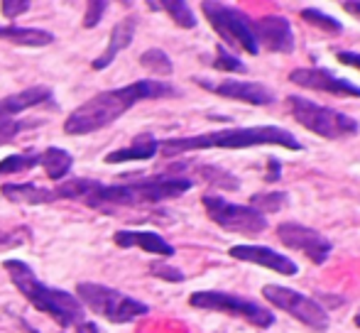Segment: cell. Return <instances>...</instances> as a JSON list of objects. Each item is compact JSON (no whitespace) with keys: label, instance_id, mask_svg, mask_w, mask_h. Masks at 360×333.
Wrapping results in <instances>:
<instances>
[{"label":"cell","instance_id":"33","mask_svg":"<svg viewBox=\"0 0 360 333\" xmlns=\"http://www.w3.org/2000/svg\"><path fill=\"white\" fill-rule=\"evenodd\" d=\"M336 59L341 64H348V67L360 69V52H346V49H341V52H336Z\"/></svg>","mask_w":360,"mask_h":333},{"label":"cell","instance_id":"31","mask_svg":"<svg viewBox=\"0 0 360 333\" xmlns=\"http://www.w3.org/2000/svg\"><path fill=\"white\" fill-rule=\"evenodd\" d=\"M22 128H25V125L18 123V120H13V118H0V145L10 143V140H13L15 135H18Z\"/></svg>","mask_w":360,"mask_h":333},{"label":"cell","instance_id":"11","mask_svg":"<svg viewBox=\"0 0 360 333\" xmlns=\"http://www.w3.org/2000/svg\"><path fill=\"white\" fill-rule=\"evenodd\" d=\"M130 194V206L138 204H157V201L176 199L191 189V179L174 174L152 176V179H140L135 184H125Z\"/></svg>","mask_w":360,"mask_h":333},{"label":"cell","instance_id":"38","mask_svg":"<svg viewBox=\"0 0 360 333\" xmlns=\"http://www.w3.org/2000/svg\"><path fill=\"white\" fill-rule=\"evenodd\" d=\"M22 331H25V333H39V331H34L30 324H25V321H22Z\"/></svg>","mask_w":360,"mask_h":333},{"label":"cell","instance_id":"26","mask_svg":"<svg viewBox=\"0 0 360 333\" xmlns=\"http://www.w3.org/2000/svg\"><path fill=\"white\" fill-rule=\"evenodd\" d=\"M39 164V152H22V155H10L0 162V176L3 174H18V171H27Z\"/></svg>","mask_w":360,"mask_h":333},{"label":"cell","instance_id":"6","mask_svg":"<svg viewBox=\"0 0 360 333\" xmlns=\"http://www.w3.org/2000/svg\"><path fill=\"white\" fill-rule=\"evenodd\" d=\"M201 8H204L206 20L214 25V30L223 42H228L231 47H240L248 54H260V44H257L255 30H252V20L243 10L223 3H204Z\"/></svg>","mask_w":360,"mask_h":333},{"label":"cell","instance_id":"19","mask_svg":"<svg viewBox=\"0 0 360 333\" xmlns=\"http://www.w3.org/2000/svg\"><path fill=\"white\" fill-rule=\"evenodd\" d=\"M157 152H160V143L152 140L150 135H143L130 148H120L113 150L110 155H105V162L118 164V162H135V159H152Z\"/></svg>","mask_w":360,"mask_h":333},{"label":"cell","instance_id":"30","mask_svg":"<svg viewBox=\"0 0 360 333\" xmlns=\"http://www.w3.org/2000/svg\"><path fill=\"white\" fill-rule=\"evenodd\" d=\"M0 10H3L5 18L15 20L18 15H22L30 10V0H3V3H0Z\"/></svg>","mask_w":360,"mask_h":333},{"label":"cell","instance_id":"13","mask_svg":"<svg viewBox=\"0 0 360 333\" xmlns=\"http://www.w3.org/2000/svg\"><path fill=\"white\" fill-rule=\"evenodd\" d=\"M252 30H255L260 47H267L277 54L294 52V32L285 15H265V18L252 22Z\"/></svg>","mask_w":360,"mask_h":333},{"label":"cell","instance_id":"20","mask_svg":"<svg viewBox=\"0 0 360 333\" xmlns=\"http://www.w3.org/2000/svg\"><path fill=\"white\" fill-rule=\"evenodd\" d=\"M3 196L15 204H47L57 199L54 191L39 189L34 184H3Z\"/></svg>","mask_w":360,"mask_h":333},{"label":"cell","instance_id":"17","mask_svg":"<svg viewBox=\"0 0 360 333\" xmlns=\"http://www.w3.org/2000/svg\"><path fill=\"white\" fill-rule=\"evenodd\" d=\"M135 27H138V22H135L133 18L120 20V22L113 27V32H110V42H108V47H105V52L101 54L98 59H94L91 67L94 69L110 67V62L118 57V52H123L125 47H130V42H133V37H135Z\"/></svg>","mask_w":360,"mask_h":333},{"label":"cell","instance_id":"21","mask_svg":"<svg viewBox=\"0 0 360 333\" xmlns=\"http://www.w3.org/2000/svg\"><path fill=\"white\" fill-rule=\"evenodd\" d=\"M0 37L20 44V47H44L54 42V34L37 27H0Z\"/></svg>","mask_w":360,"mask_h":333},{"label":"cell","instance_id":"27","mask_svg":"<svg viewBox=\"0 0 360 333\" xmlns=\"http://www.w3.org/2000/svg\"><path fill=\"white\" fill-rule=\"evenodd\" d=\"M140 64L152 74H162V77L172 74V59L162 49H147L143 57H140Z\"/></svg>","mask_w":360,"mask_h":333},{"label":"cell","instance_id":"28","mask_svg":"<svg viewBox=\"0 0 360 333\" xmlns=\"http://www.w3.org/2000/svg\"><path fill=\"white\" fill-rule=\"evenodd\" d=\"M214 67L218 69V72H238V74L245 72V64H243L238 57H233V54L228 52L226 47H218V54H216Z\"/></svg>","mask_w":360,"mask_h":333},{"label":"cell","instance_id":"8","mask_svg":"<svg viewBox=\"0 0 360 333\" xmlns=\"http://www.w3.org/2000/svg\"><path fill=\"white\" fill-rule=\"evenodd\" d=\"M189 304L196 309H211L223 311V314H233L245 319L248 324L257 326V329H270L275 324V314L267 306H260L252 299H243L236 294H226V292H194L189 296Z\"/></svg>","mask_w":360,"mask_h":333},{"label":"cell","instance_id":"18","mask_svg":"<svg viewBox=\"0 0 360 333\" xmlns=\"http://www.w3.org/2000/svg\"><path fill=\"white\" fill-rule=\"evenodd\" d=\"M49 98H52V91L44 86H32V89H25L15 96H8V98H0V118H13V115L44 103Z\"/></svg>","mask_w":360,"mask_h":333},{"label":"cell","instance_id":"9","mask_svg":"<svg viewBox=\"0 0 360 333\" xmlns=\"http://www.w3.org/2000/svg\"><path fill=\"white\" fill-rule=\"evenodd\" d=\"M204 206L209 218L221 226L223 230H231V233L260 235L267 228V216L257 214L252 206L231 204V201H226L223 196L216 194H206Z\"/></svg>","mask_w":360,"mask_h":333},{"label":"cell","instance_id":"1","mask_svg":"<svg viewBox=\"0 0 360 333\" xmlns=\"http://www.w3.org/2000/svg\"><path fill=\"white\" fill-rule=\"evenodd\" d=\"M179 91L172 84L165 81H152V79H143L123 89H110L103 93L94 96L86 103H81L64 123V130L69 135H86L96 133V130L105 128L113 120H118L123 113H128L138 100H152V98H172Z\"/></svg>","mask_w":360,"mask_h":333},{"label":"cell","instance_id":"7","mask_svg":"<svg viewBox=\"0 0 360 333\" xmlns=\"http://www.w3.org/2000/svg\"><path fill=\"white\" fill-rule=\"evenodd\" d=\"M262 296H265L272 306H277V309L287 311L289 316H294V319L307 326L309 331L326 333L328 326H331V319H328L326 309H323L316 299L292 289V287L267 285L265 289H262Z\"/></svg>","mask_w":360,"mask_h":333},{"label":"cell","instance_id":"29","mask_svg":"<svg viewBox=\"0 0 360 333\" xmlns=\"http://www.w3.org/2000/svg\"><path fill=\"white\" fill-rule=\"evenodd\" d=\"M105 8H108V3H105V0H91V3L86 5V18H84V27H86V30L96 27V25L101 22V18H103Z\"/></svg>","mask_w":360,"mask_h":333},{"label":"cell","instance_id":"37","mask_svg":"<svg viewBox=\"0 0 360 333\" xmlns=\"http://www.w3.org/2000/svg\"><path fill=\"white\" fill-rule=\"evenodd\" d=\"M3 243H10V235L8 233H3V230H0V245Z\"/></svg>","mask_w":360,"mask_h":333},{"label":"cell","instance_id":"36","mask_svg":"<svg viewBox=\"0 0 360 333\" xmlns=\"http://www.w3.org/2000/svg\"><path fill=\"white\" fill-rule=\"evenodd\" d=\"M270 166H272V174L267 176V181L280 179V162H277V159H270Z\"/></svg>","mask_w":360,"mask_h":333},{"label":"cell","instance_id":"22","mask_svg":"<svg viewBox=\"0 0 360 333\" xmlns=\"http://www.w3.org/2000/svg\"><path fill=\"white\" fill-rule=\"evenodd\" d=\"M39 164L44 166V171H47L49 179L59 181L62 176L69 174V169H72L74 159H72V155H69L67 150H62V148H47L44 152H39Z\"/></svg>","mask_w":360,"mask_h":333},{"label":"cell","instance_id":"39","mask_svg":"<svg viewBox=\"0 0 360 333\" xmlns=\"http://www.w3.org/2000/svg\"><path fill=\"white\" fill-rule=\"evenodd\" d=\"M356 326H358V329H360V314L356 316Z\"/></svg>","mask_w":360,"mask_h":333},{"label":"cell","instance_id":"35","mask_svg":"<svg viewBox=\"0 0 360 333\" xmlns=\"http://www.w3.org/2000/svg\"><path fill=\"white\" fill-rule=\"evenodd\" d=\"M79 333H98V326L91 324V321H81V324H79Z\"/></svg>","mask_w":360,"mask_h":333},{"label":"cell","instance_id":"4","mask_svg":"<svg viewBox=\"0 0 360 333\" xmlns=\"http://www.w3.org/2000/svg\"><path fill=\"white\" fill-rule=\"evenodd\" d=\"M287 105L292 118L299 125H304L307 130L316 133L319 138L346 140V138H356L360 130L356 118H351V115L341 113L336 108H328V105L314 103V100L304 98V96H289Z\"/></svg>","mask_w":360,"mask_h":333},{"label":"cell","instance_id":"10","mask_svg":"<svg viewBox=\"0 0 360 333\" xmlns=\"http://www.w3.org/2000/svg\"><path fill=\"white\" fill-rule=\"evenodd\" d=\"M277 238L292 250H299L309 257L316 265H323L331 255V240L326 235H321L319 230L307 228L302 223H294V221H287V223L277 226Z\"/></svg>","mask_w":360,"mask_h":333},{"label":"cell","instance_id":"12","mask_svg":"<svg viewBox=\"0 0 360 333\" xmlns=\"http://www.w3.org/2000/svg\"><path fill=\"white\" fill-rule=\"evenodd\" d=\"M289 81L302 86L309 91H319V93H333V96H353L360 98V86L341 79L331 72V69L323 67H309V69H294L289 74Z\"/></svg>","mask_w":360,"mask_h":333},{"label":"cell","instance_id":"5","mask_svg":"<svg viewBox=\"0 0 360 333\" xmlns=\"http://www.w3.org/2000/svg\"><path fill=\"white\" fill-rule=\"evenodd\" d=\"M81 301L89 306L91 311L105 316L110 324H128V321L145 316L150 311V306L143 301L133 299V296L123 294V292H115L105 285H94V282H81L76 287Z\"/></svg>","mask_w":360,"mask_h":333},{"label":"cell","instance_id":"24","mask_svg":"<svg viewBox=\"0 0 360 333\" xmlns=\"http://www.w3.org/2000/svg\"><path fill=\"white\" fill-rule=\"evenodd\" d=\"M285 204H289L287 191H262V194H255L250 199V206L262 216H265V214H277V211L285 209Z\"/></svg>","mask_w":360,"mask_h":333},{"label":"cell","instance_id":"2","mask_svg":"<svg viewBox=\"0 0 360 333\" xmlns=\"http://www.w3.org/2000/svg\"><path fill=\"white\" fill-rule=\"evenodd\" d=\"M260 145H280V148L299 152L302 143L294 138L289 130L277 128V125H255V128H226L216 133L194 135V138H169L160 143V152L165 157L184 155L191 150H240V148H260Z\"/></svg>","mask_w":360,"mask_h":333},{"label":"cell","instance_id":"34","mask_svg":"<svg viewBox=\"0 0 360 333\" xmlns=\"http://www.w3.org/2000/svg\"><path fill=\"white\" fill-rule=\"evenodd\" d=\"M343 8H346L351 15H356V18H360V0H348V3H343Z\"/></svg>","mask_w":360,"mask_h":333},{"label":"cell","instance_id":"3","mask_svg":"<svg viewBox=\"0 0 360 333\" xmlns=\"http://www.w3.org/2000/svg\"><path fill=\"white\" fill-rule=\"evenodd\" d=\"M3 267L10 280H13V285L18 287V292L34 306V309L49 314L59 326L81 324V319H84V306H81V301L76 299V296H72L69 292L52 289V287L42 285V282L34 277V272L30 270L27 262H22V260H5Z\"/></svg>","mask_w":360,"mask_h":333},{"label":"cell","instance_id":"32","mask_svg":"<svg viewBox=\"0 0 360 333\" xmlns=\"http://www.w3.org/2000/svg\"><path fill=\"white\" fill-rule=\"evenodd\" d=\"M150 272L155 277H160V280H167V282H181V280H184V275H181V272L176 270V267H172V265H152Z\"/></svg>","mask_w":360,"mask_h":333},{"label":"cell","instance_id":"16","mask_svg":"<svg viewBox=\"0 0 360 333\" xmlns=\"http://www.w3.org/2000/svg\"><path fill=\"white\" fill-rule=\"evenodd\" d=\"M113 240L118 248H143L147 252H152V255H162V257L174 255V248L160 233H152V230H118L113 235Z\"/></svg>","mask_w":360,"mask_h":333},{"label":"cell","instance_id":"15","mask_svg":"<svg viewBox=\"0 0 360 333\" xmlns=\"http://www.w3.org/2000/svg\"><path fill=\"white\" fill-rule=\"evenodd\" d=\"M231 257L243 260V262H252V265H260V267H267V270L277 272V275L294 277L299 272L297 262L289 260V257L282 255V252L267 248V245H236V248H231Z\"/></svg>","mask_w":360,"mask_h":333},{"label":"cell","instance_id":"23","mask_svg":"<svg viewBox=\"0 0 360 333\" xmlns=\"http://www.w3.org/2000/svg\"><path fill=\"white\" fill-rule=\"evenodd\" d=\"M150 8H152V10H157V8L167 10V13H169V18L174 20V22L179 25V27H184V30L196 27L194 13H191L189 5L181 3V0H165V3H150Z\"/></svg>","mask_w":360,"mask_h":333},{"label":"cell","instance_id":"14","mask_svg":"<svg viewBox=\"0 0 360 333\" xmlns=\"http://www.w3.org/2000/svg\"><path fill=\"white\" fill-rule=\"evenodd\" d=\"M204 89L214 91V93L223 96V98H233V100H243V103L250 105H270L275 100V91L265 84L257 81H236V79H226V81H199Z\"/></svg>","mask_w":360,"mask_h":333},{"label":"cell","instance_id":"25","mask_svg":"<svg viewBox=\"0 0 360 333\" xmlns=\"http://www.w3.org/2000/svg\"><path fill=\"white\" fill-rule=\"evenodd\" d=\"M302 20H304V22H309V25H314V27L323 30V32H331V34L343 32L341 20L331 18V15L321 13V10H316V8H304L302 10Z\"/></svg>","mask_w":360,"mask_h":333}]
</instances>
